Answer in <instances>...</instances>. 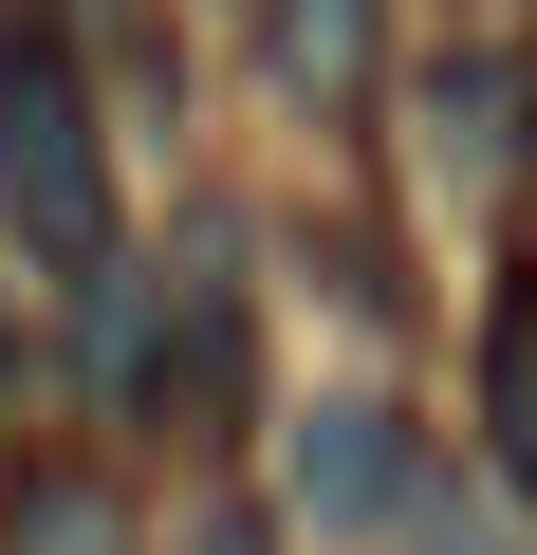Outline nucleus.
<instances>
[{"mask_svg": "<svg viewBox=\"0 0 537 555\" xmlns=\"http://www.w3.org/2000/svg\"><path fill=\"white\" fill-rule=\"evenodd\" d=\"M0 222L56 278H112V149H93V93H75V56L38 20L0 38Z\"/></svg>", "mask_w": 537, "mask_h": 555, "instance_id": "1", "label": "nucleus"}, {"mask_svg": "<svg viewBox=\"0 0 537 555\" xmlns=\"http://www.w3.org/2000/svg\"><path fill=\"white\" fill-rule=\"evenodd\" d=\"M426 167H445V185H500V167H519V56H482V38L426 56Z\"/></svg>", "mask_w": 537, "mask_h": 555, "instance_id": "2", "label": "nucleus"}, {"mask_svg": "<svg viewBox=\"0 0 537 555\" xmlns=\"http://www.w3.org/2000/svg\"><path fill=\"white\" fill-rule=\"evenodd\" d=\"M482 463L537 500V278H500V297H482Z\"/></svg>", "mask_w": 537, "mask_h": 555, "instance_id": "3", "label": "nucleus"}, {"mask_svg": "<svg viewBox=\"0 0 537 555\" xmlns=\"http://www.w3.org/2000/svg\"><path fill=\"white\" fill-rule=\"evenodd\" d=\"M297 500H316V518H389V500H408V444H389V408H371V389L297 426Z\"/></svg>", "mask_w": 537, "mask_h": 555, "instance_id": "4", "label": "nucleus"}, {"mask_svg": "<svg viewBox=\"0 0 537 555\" xmlns=\"http://www.w3.org/2000/svg\"><path fill=\"white\" fill-rule=\"evenodd\" d=\"M0 555H130V500L112 481H38L20 518H0Z\"/></svg>", "mask_w": 537, "mask_h": 555, "instance_id": "5", "label": "nucleus"}, {"mask_svg": "<svg viewBox=\"0 0 537 555\" xmlns=\"http://www.w3.org/2000/svg\"><path fill=\"white\" fill-rule=\"evenodd\" d=\"M279 75L297 93H353L371 75V0H279Z\"/></svg>", "mask_w": 537, "mask_h": 555, "instance_id": "6", "label": "nucleus"}, {"mask_svg": "<svg viewBox=\"0 0 537 555\" xmlns=\"http://www.w3.org/2000/svg\"><path fill=\"white\" fill-rule=\"evenodd\" d=\"M186 555H259V537H241V518H204V537H186Z\"/></svg>", "mask_w": 537, "mask_h": 555, "instance_id": "7", "label": "nucleus"}]
</instances>
